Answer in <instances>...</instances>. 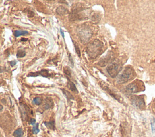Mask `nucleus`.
Listing matches in <instances>:
<instances>
[{"instance_id":"f257e3e1","label":"nucleus","mask_w":155,"mask_h":137,"mask_svg":"<svg viewBox=\"0 0 155 137\" xmlns=\"http://www.w3.org/2000/svg\"><path fill=\"white\" fill-rule=\"evenodd\" d=\"M103 43L98 39L94 40L88 43L87 47V53L90 59H95L100 55L102 51Z\"/></svg>"},{"instance_id":"f03ea898","label":"nucleus","mask_w":155,"mask_h":137,"mask_svg":"<svg viewBox=\"0 0 155 137\" xmlns=\"http://www.w3.org/2000/svg\"><path fill=\"white\" fill-rule=\"evenodd\" d=\"M78 35L82 43H86L90 40L92 36V30L87 25H82L78 29Z\"/></svg>"},{"instance_id":"7ed1b4c3","label":"nucleus","mask_w":155,"mask_h":137,"mask_svg":"<svg viewBox=\"0 0 155 137\" xmlns=\"http://www.w3.org/2000/svg\"><path fill=\"white\" fill-rule=\"evenodd\" d=\"M133 77V70L131 67H127L118 77L116 82H117V83L119 84H124L131 79H132Z\"/></svg>"},{"instance_id":"20e7f679","label":"nucleus","mask_w":155,"mask_h":137,"mask_svg":"<svg viewBox=\"0 0 155 137\" xmlns=\"http://www.w3.org/2000/svg\"><path fill=\"white\" fill-rule=\"evenodd\" d=\"M122 70V65L119 63H112L107 67V71L112 78H116Z\"/></svg>"},{"instance_id":"39448f33","label":"nucleus","mask_w":155,"mask_h":137,"mask_svg":"<svg viewBox=\"0 0 155 137\" xmlns=\"http://www.w3.org/2000/svg\"><path fill=\"white\" fill-rule=\"evenodd\" d=\"M142 82L138 80L135 82H133L127 85L125 88L126 92L129 94H133V93L137 92L140 91L141 86H143Z\"/></svg>"},{"instance_id":"423d86ee","label":"nucleus","mask_w":155,"mask_h":137,"mask_svg":"<svg viewBox=\"0 0 155 137\" xmlns=\"http://www.w3.org/2000/svg\"><path fill=\"white\" fill-rule=\"evenodd\" d=\"M99 85H100V86L104 91H107L110 96H111L112 97H113L115 99L117 100L118 101L120 102L122 101V98L118 94H116V93L114 91V90H112L111 88H110L108 85L106 83H105L104 82L101 81L99 82Z\"/></svg>"},{"instance_id":"0eeeda50","label":"nucleus","mask_w":155,"mask_h":137,"mask_svg":"<svg viewBox=\"0 0 155 137\" xmlns=\"http://www.w3.org/2000/svg\"><path fill=\"white\" fill-rule=\"evenodd\" d=\"M132 105L135 107L142 109L145 106V102L144 98L142 96H133L131 98Z\"/></svg>"},{"instance_id":"6e6552de","label":"nucleus","mask_w":155,"mask_h":137,"mask_svg":"<svg viewBox=\"0 0 155 137\" xmlns=\"http://www.w3.org/2000/svg\"><path fill=\"white\" fill-rule=\"evenodd\" d=\"M113 57V53L111 52H109L106 56L100 60V61L98 62V64L100 67H105L109 62H110V61H111V60H112V58Z\"/></svg>"},{"instance_id":"1a4fd4ad","label":"nucleus","mask_w":155,"mask_h":137,"mask_svg":"<svg viewBox=\"0 0 155 137\" xmlns=\"http://www.w3.org/2000/svg\"><path fill=\"white\" fill-rule=\"evenodd\" d=\"M42 76L43 77H45V78H48L50 76V74L49 73V71L46 70H42L40 71H37L36 73H30L28 74V76H33V77H36L38 76Z\"/></svg>"},{"instance_id":"9d476101","label":"nucleus","mask_w":155,"mask_h":137,"mask_svg":"<svg viewBox=\"0 0 155 137\" xmlns=\"http://www.w3.org/2000/svg\"><path fill=\"white\" fill-rule=\"evenodd\" d=\"M29 108L26 105H21V107H20V111H21V116H22V118H23V120H26L27 118V112L29 111Z\"/></svg>"},{"instance_id":"9b49d317","label":"nucleus","mask_w":155,"mask_h":137,"mask_svg":"<svg viewBox=\"0 0 155 137\" xmlns=\"http://www.w3.org/2000/svg\"><path fill=\"white\" fill-rule=\"evenodd\" d=\"M56 12L58 15L60 16H63L69 13V10L63 6H59L57 9Z\"/></svg>"},{"instance_id":"f8f14e48","label":"nucleus","mask_w":155,"mask_h":137,"mask_svg":"<svg viewBox=\"0 0 155 137\" xmlns=\"http://www.w3.org/2000/svg\"><path fill=\"white\" fill-rule=\"evenodd\" d=\"M68 87H69V88L71 91H72L73 92H76V93L78 92V91L75 84L73 83V82H71L70 80H69V79H68Z\"/></svg>"},{"instance_id":"ddd939ff","label":"nucleus","mask_w":155,"mask_h":137,"mask_svg":"<svg viewBox=\"0 0 155 137\" xmlns=\"http://www.w3.org/2000/svg\"><path fill=\"white\" fill-rule=\"evenodd\" d=\"M29 34L27 31H22V30H16L14 31V35L15 37H19L20 36H25Z\"/></svg>"},{"instance_id":"4468645a","label":"nucleus","mask_w":155,"mask_h":137,"mask_svg":"<svg viewBox=\"0 0 155 137\" xmlns=\"http://www.w3.org/2000/svg\"><path fill=\"white\" fill-rule=\"evenodd\" d=\"M53 106V101L51 99H50V98H47V100L46 101L45 105H44V109H45V110L52 108Z\"/></svg>"},{"instance_id":"2eb2a0df","label":"nucleus","mask_w":155,"mask_h":137,"mask_svg":"<svg viewBox=\"0 0 155 137\" xmlns=\"http://www.w3.org/2000/svg\"><path fill=\"white\" fill-rule=\"evenodd\" d=\"M62 91L63 92V94H64V96L66 97V98H67L69 100H74V97L73 96V95L71 94L70 92H69L68 91L65 90L64 89H63Z\"/></svg>"},{"instance_id":"dca6fc26","label":"nucleus","mask_w":155,"mask_h":137,"mask_svg":"<svg viewBox=\"0 0 155 137\" xmlns=\"http://www.w3.org/2000/svg\"><path fill=\"white\" fill-rule=\"evenodd\" d=\"M23 130L21 128L17 129L13 133L14 137H23Z\"/></svg>"},{"instance_id":"f3484780","label":"nucleus","mask_w":155,"mask_h":137,"mask_svg":"<svg viewBox=\"0 0 155 137\" xmlns=\"http://www.w3.org/2000/svg\"><path fill=\"white\" fill-rule=\"evenodd\" d=\"M44 124L46 125V126L50 129H52V130H54L55 128V122L53 121L52 122H44Z\"/></svg>"},{"instance_id":"a211bd4d","label":"nucleus","mask_w":155,"mask_h":137,"mask_svg":"<svg viewBox=\"0 0 155 137\" xmlns=\"http://www.w3.org/2000/svg\"><path fill=\"white\" fill-rule=\"evenodd\" d=\"M73 44H74V46H75L76 53L78 54V56L80 57H81V52H80V50L79 46H78V43L75 41H73Z\"/></svg>"},{"instance_id":"6ab92c4d","label":"nucleus","mask_w":155,"mask_h":137,"mask_svg":"<svg viewBox=\"0 0 155 137\" xmlns=\"http://www.w3.org/2000/svg\"><path fill=\"white\" fill-rule=\"evenodd\" d=\"M42 100L40 97H36L34 98V103L36 105H40L42 103Z\"/></svg>"},{"instance_id":"aec40b11","label":"nucleus","mask_w":155,"mask_h":137,"mask_svg":"<svg viewBox=\"0 0 155 137\" xmlns=\"http://www.w3.org/2000/svg\"><path fill=\"white\" fill-rule=\"evenodd\" d=\"M38 126H39V123H36L34 126V127H33L32 131H33V133H34V134H37L39 132H40V129H39Z\"/></svg>"},{"instance_id":"412c9836","label":"nucleus","mask_w":155,"mask_h":137,"mask_svg":"<svg viewBox=\"0 0 155 137\" xmlns=\"http://www.w3.org/2000/svg\"><path fill=\"white\" fill-rule=\"evenodd\" d=\"M26 56V52L24 50H19L16 54V56L18 58L23 57Z\"/></svg>"},{"instance_id":"4be33fe9","label":"nucleus","mask_w":155,"mask_h":137,"mask_svg":"<svg viewBox=\"0 0 155 137\" xmlns=\"http://www.w3.org/2000/svg\"><path fill=\"white\" fill-rule=\"evenodd\" d=\"M64 72L67 76L71 77V71H70V69L68 67H66L64 68Z\"/></svg>"},{"instance_id":"5701e85b","label":"nucleus","mask_w":155,"mask_h":137,"mask_svg":"<svg viewBox=\"0 0 155 137\" xmlns=\"http://www.w3.org/2000/svg\"><path fill=\"white\" fill-rule=\"evenodd\" d=\"M151 126H152V133H155V119L153 118L151 122Z\"/></svg>"},{"instance_id":"b1692460","label":"nucleus","mask_w":155,"mask_h":137,"mask_svg":"<svg viewBox=\"0 0 155 137\" xmlns=\"http://www.w3.org/2000/svg\"><path fill=\"white\" fill-rule=\"evenodd\" d=\"M69 61L70 62V63L71 65H72V67H73V65H74V63H73V60L72 59V57H71V54L70 53H69Z\"/></svg>"},{"instance_id":"393cba45","label":"nucleus","mask_w":155,"mask_h":137,"mask_svg":"<svg viewBox=\"0 0 155 137\" xmlns=\"http://www.w3.org/2000/svg\"><path fill=\"white\" fill-rule=\"evenodd\" d=\"M30 124L34 126L36 124V120L34 118H31L30 120Z\"/></svg>"},{"instance_id":"a878e982","label":"nucleus","mask_w":155,"mask_h":137,"mask_svg":"<svg viewBox=\"0 0 155 137\" xmlns=\"http://www.w3.org/2000/svg\"><path fill=\"white\" fill-rule=\"evenodd\" d=\"M16 63V61H11L10 62V65L12 67H13L14 65H15Z\"/></svg>"},{"instance_id":"bb28decb","label":"nucleus","mask_w":155,"mask_h":137,"mask_svg":"<svg viewBox=\"0 0 155 137\" xmlns=\"http://www.w3.org/2000/svg\"><path fill=\"white\" fill-rule=\"evenodd\" d=\"M60 31H61V34L62 35V36H63V37H64V31H63V30L61 29H60Z\"/></svg>"},{"instance_id":"cd10ccee","label":"nucleus","mask_w":155,"mask_h":137,"mask_svg":"<svg viewBox=\"0 0 155 137\" xmlns=\"http://www.w3.org/2000/svg\"><path fill=\"white\" fill-rule=\"evenodd\" d=\"M27 41V39H24V38H22V39H21V41Z\"/></svg>"},{"instance_id":"c85d7f7f","label":"nucleus","mask_w":155,"mask_h":137,"mask_svg":"<svg viewBox=\"0 0 155 137\" xmlns=\"http://www.w3.org/2000/svg\"><path fill=\"white\" fill-rule=\"evenodd\" d=\"M3 106H2V105H1V111H2V110H3Z\"/></svg>"}]
</instances>
